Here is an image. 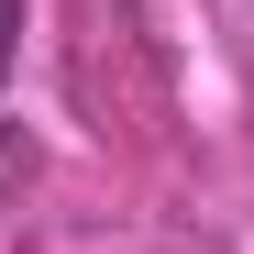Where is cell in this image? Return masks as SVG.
<instances>
[{
	"label": "cell",
	"instance_id": "1",
	"mask_svg": "<svg viewBox=\"0 0 254 254\" xmlns=\"http://www.w3.org/2000/svg\"><path fill=\"white\" fill-rule=\"evenodd\" d=\"M11 66H22V0H0V89H11Z\"/></svg>",
	"mask_w": 254,
	"mask_h": 254
}]
</instances>
